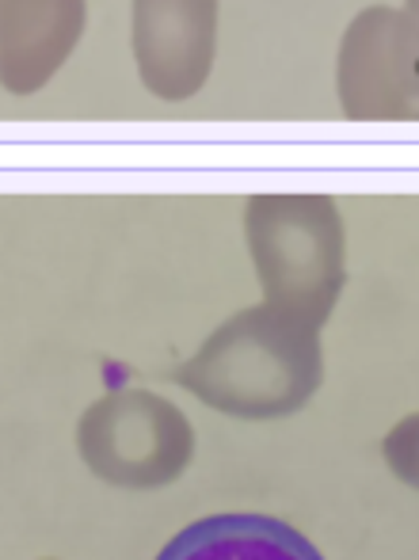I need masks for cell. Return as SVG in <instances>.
Here are the masks:
<instances>
[{
    "label": "cell",
    "mask_w": 419,
    "mask_h": 560,
    "mask_svg": "<svg viewBox=\"0 0 419 560\" xmlns=\"http://www.w3.org/2000/svg\"><path fill=\"white\" fill-rule=\"evenodd\" d=\"M172 382L233 420H282L324 382L321 328L271 302L248 305L221 320Z\"/></svg>",
    "instance_id": "6da1fadb"
},
{
    "label": "cell",
    "mask_w": 419,
    "mask_h": 560,
    "mask_svg": "<svg viewBox=\"0 0 419 560\" xmlns=\"http://www.w3.org/2000/svg\"><path fill=\"white\" fill-rule=\"evenodd\" d=\"M244 241L264 302L324 328L347 287V233L328 195H252Z\"/></svg>",
    "instance_id": "7a4b0ae2"
},
{
    "label": "cell",
    "mask_w": 419,
    "mask_h": 560,
    "mask_svg": "<svg viewBox=\"0 0 419 560\" xmlns=\"http://www.w3.org/2000/svg\"><path fill=\"white\" fill-rule=\"evenodd\" d=\"M77 454L104 485L149 492L187 472L195 457V428L168 397L130 385L84 408L77 423Z\"/></svg>",
    "instance_id": "3957f363"
},
{
    "label": "cell",
    "mask_w": 419,
    "mask_h": 560,
    "mask_svg": "<svg viewBox=\"0 0 419 560\" xmlns=\"http://www.w3.org/2000/svg\"><path fill=\"white\" fill-rule=\"evenodd\" d=\"M336 92L354 122H419V23L405 8L370 4L347 23Z\"/></svg>",
    "instance_id": "277c9868"
},
{
    "label": "cell",
    "mask_w": 419,
    "mask_h": 560,
    "mask_svg": "<svg viewBox=\"0 0 419 560\" xmlns=\"http://www.w3.org/2000/svg\"><path fill=\"white\" fill-rule=\"evenodd\" d=\"M133 66L149 96L187 104L218 58V0H133Z\"/></svg>",
    "instance_id": "5b68a950"
},
{
    "label": "cell",
    "mask_w": 419,
    "mask_h": 560,
    "mask_svg": "<svg viewBox=\"0 0 419 560\" xmlns=\"http://www.w3.org/2000/svg\"><path fill=\"white\" fill-rule=\"evenodd\" d=\"M89 27V0H15L0 23V84L35 96L58 77Z\"/></svg>",
    "instance_id": "8992f818"
},
{
    "label": "cell",
    "mask_w": 419,
    "mask_h": 560,
    "mask_svg": "<svg viewBox=\"0 0 419 560\" xmlns=\"http://www.w3.org/2000/svg\"><path fill=\"white\" fill-rule=\"evenodd\" d=\"M156 560H324L321 549L290 523L252 511L195 518Z\"/></svg>",
    "instance_id": "52a82bcc"
},
{
    "label": "cell",
    "mask_w": 419,
    "mask_h": 560,
    "mask_svg": "<svg viewBox=\"0 0 419 560\" xmlns=\"http://www.w3.org/2000/svg\"><path fill=\"white\" fill-rule=\"evenodd\" d=\"M382 457L400 485H408L419 492V412L405 416L400 423H393L389 435L382 439Z\"/></svg>",
    "instance_id": "ba28073f"
},
{
    "label": "cell",
    "mask_w": 419,
    "mask_h": 560,
    "mask_svg": "<svg viewBox=\"0 0 419 560\" xmlns=\"http://www.w3.org/2000/svg\"><path fill=\"white\" fill-rule=\"evenodd\" d=\"M405 12L419 23V0H405Z\"/></svg>",
    "instance_id": "9c48e42d"
},
{
    "label": "cell",
    "mask_w": 419,
    "mask_h": 560,
    "mask_svg": "<svg viewBox=\"0 0 419 560\" xmlns=\"http://www.w3.org/2000/svg\"><path fill=\"white\" fill-rule=\"evenodd\" d=\"M12 8H15V0H0V23H4V15L12 12Z\"/></svg>",
    "instance_id": "30bf717a"
}]
</instances>
